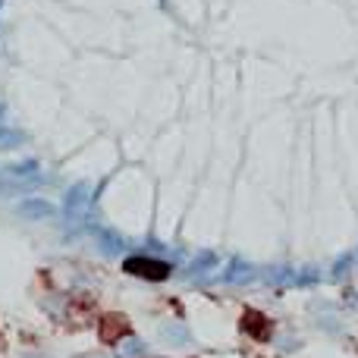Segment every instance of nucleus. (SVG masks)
Returning <instances> with one entry per match:
<instances>
[{"label":"nucleus","instance_id":"nucleus-1","mask_svg":"<svg viewBox=\"0 0 358 358\" xmlns=\"http://www.w3.org/2000/svg\"><path fill=\"white\" fill-rule=\"evenodd\" d=\"M126 271L136 274V277H145V280H163V277H170V264L154 261V258H129Z\"/></svg>","mask_w":358,"mask_h":358},{"label":"nucleus","instance_id":"nucleus-4","mask_svg":"<svg viewBox=\"0 0 358 358\" xmlns=\"http://www.w3.org/2000/svg\"><path fill=\"white\" fill-rule=\"evenodd\" d=\"M163 337H173L176 346H186V343H189V333H186L183 327H163Z\"/></svg>","mask_w":358,"mask_h":358},{"label":"nucleus","instance_id":"nucleus-5","mask_svg":"<svg viewBox=\"0 0 358 358\" xmlns=\"http://www.w3.org/2000/svg\"><path fill=\"white\" fill-rule=\"evenodd\" d=\"M142 352H145V346H138L136 339H129V346H126V355H132V358H136V355H142Z\"/></svg>","mask_w":358,"mask_h":358},{"label":"nucleus","instance_id":"nucleus-3","mask_svg":"<svg viewBox=\"0 0 358 358\" xmlns=\"http://www.w3.org/2000/svg\"><path fill=\"white\" fill-rule=\"evenodd\" d=\"M242 327H245V333H251V337H258V339L267 337V321H264L261 314H255V311H249V314H245Z\"/></svg>","mask_w":358,"mask_h":358},{"label":"nucleus","instance_id":"nucleus-2","mask_svg":"<svg viewBox=\"0 0 358 358\" xmlns=\"http://www.w3.org/2000/svg\"><path fill=\"white\" fill-rule=\"evenodd\" d=\"M129 333V327H126V321L120 318V314H107L104 318V324H101V339L104 343H114L116 337H126Z\"/></svg>","mask_w":358,"mask_h":358}]
</instances>
